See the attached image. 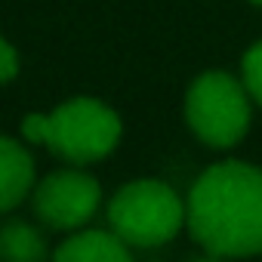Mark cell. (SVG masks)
Segmentation results:
<instances>
[{
	"mask_svg": "<svg viewBox=\"0 0 262 262\" xmlns=\"http://www.w3.org/2000/svg\"><path fill=\"white\" fill-rule=\"evenodd\" d=\"M31 204L43 225L59 231H80L96 216L102 204V188L90 173L68 167L43 176L31 191Z\"/></svg>",
	"mask_w": 262,
	"mask_h": 262,
	"instance_id": "5",
	"label": "cell"
},
{
	"mask_svg": "<svg viewBox=\"0 0 262 262\" xmlns=\"http://www.w3.org/2000/svg\"><path fill=\"white\" fill-rule=\"evenodd\" d=\"M191 262H228L225 256H213V253H207V256H201V259H191Z\"/></svg>",
	"mask_w": 262,
	"mask_h": 262,
	"instance_id": "11",
	"label": "cell"
},
{
	"mask_svg": "<svg viewBox=\"0 0 262 262\" xmlns=\"http://www.w3.org/2000/svg\"><path fill=\"white\" fill-rule=\"evenodd\" d=\"M250 4H256V7H262V0H250Z\"/></svg>",
	"mask_w": 262,
	"mask_h": 262,
	"instance_id": "12",
	"label": "cell"
},
{
	"mask_svg": "<svg viewBox=\"0 0 262 262\" xmlns=\"http://www.w3.org/2000/svg\"><path fill=\"white\" fill-rule=\"evenodd\" d=\"M50 262H133V256L114 231L80 228L53 253Z\"/></svg>",
	"mask_w": 262,
	"mask_h": 262,
	"instance_id": "7",
	"label": "cell"
},
{
	"mask_svg": "<svg viewBox=\"0 0 262 262\" xmlns=\"http://www.w3.org/2000/svg\"><path fill=\"white\" fill-rule=\"evenodd\" d=\"M191 237L213 256L247 259L262 253V167L219 161L207 167L185 201Z\"/></svg>",
	"mask_w": 262,
	"mask_h": 262,
	"instance_id": "1",
	"label": "cell"
},
{
	"mask_svg": "<svg viewBox=\"0 0 262 262\" xmlns=\"http://www.w3.org/2000/svg\"><path fill=\"white\" fill-rule=\"evenodd\" d=\"M50 244L28 219L0 225V262H50Z\"/></svg>",
	"mask_w": 262,
	"mask_h": 262,
	"instance_id": "8",
	"label": "cell"
},
{
	"mask_svg": "<svg viewBox=\"0 0 262 262\" xmlns=\"http://www.w3.org/2000/svg\"><path fill=\"white\" fill-rule=\"evenodd\" d=\"M31 191H34L31 151L10 136H0V213L19 207Z\"/></svg>",
	"mask_w": 262,
	"mask_h": 262,
	"instance_id": "6",
	"label": "cell"
},
{
	"mask_svg": "<svg viewBox=\"0 0 262 262\" xmlns=\"http://www.w3.org/2000/svg\"><path fill=\"white\" fill-rule=\"evenodd\" d=\"M241 80H244L250 99L262 108V40H256V43L244 53V62H241Z\"/></svg>",
	"mask_w": 262,
	"mask_h": 262,
	"instance_id": "9",
	"label": "cell"
},
{
	"mask_svg": "<svg viewBox=\"0 0 262 262\" xmlns=\"http://www.w3.org/2000/svg\"><path fill=\"white\" fill-rule=\"evenodd\" d=\"M185 120L210 148H234L250 129L253 99L228 71H204L185 93Z\"/></svg>",
	"mask_w": 262,
	"mask_h": 262,
	"instance_id": "4",
	"label": "cell"
},
{
	"mask_svg": "<svg viewBox=\"0 0 262 262\" xmlns=\"http://www.w3.org/2000/svg\"><path fill=\"white\" fill-rule=\"evenodd\" d=\"M19 50L7 40V37H0V86L4 83H10V80H16V74H19Z\"/></svg>",
	"mask_w": 262,
	"mask_h": 262,
	"instance_id": "10",
	"label": "cell"
},
{
	"mask_svg": "<svg viewBox=\"0 0 262 262\" xmlns=\"http://www.w3.org/2000/svg\"><path fill=\"white\" fill-rule=\"evenodd\" d=\"M111 231L139 250L170 244L185 225V201L161 179H136L114 191L108 204Z\"/></svg>",
	"mask_w": 262,
	"mask_h": 262,
	"instance_id": "3",
	"label": "cell"
},
{
	"mask_svg": "<svg viewBox=\"0 0 262 262\" xmlns=\"http://www.w3.org/2000/svg\"><path fill=\"white\" fill-rule=\"evenodd\" d=\"M22 136L31 145H47L53 155L74 167L105 161L120 136L123 123L111 105L93 96H74L47 114H28L22 120Z\"/></svg>",
	"mask_w": 262,
	"mask_h": 262,
	"instance_id": "2",
	"label": "cell"
}]
</instances>
